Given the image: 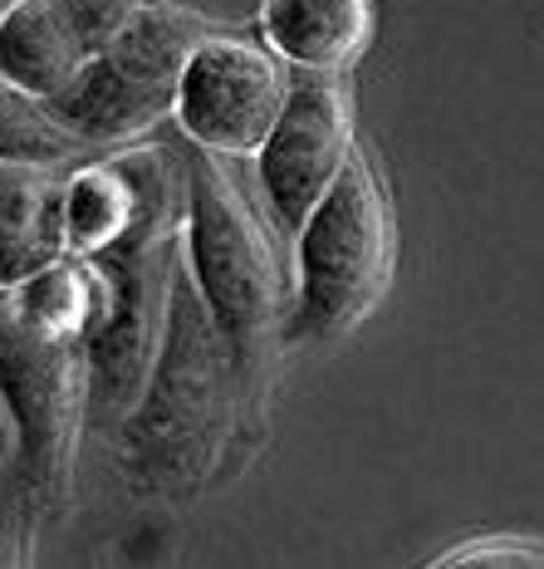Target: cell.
Returning <instances> with one entry per match:
<instances>
[{
  "mask_svg": "<svg viewBox=\"0 0 544 569\" xmlns=\"http://www.w3.org/2000/svg\"><path fill=\"white\" fill-rule=\"evenodd\" d=\"M109 280L89 256L0 290V408L10 457L0 471V565H20L69 491L74 432L89 412V339Z\"/></svg>",
  "mask_w": 544,
  "mask_h": 569,
  "instance_id": "cell-1",
  "label": "cell"
},
{
  "mask_svg": "<svg viewBox=\"0 0 544 569\" xmlns=\"http://www.w3.org/2000/svg\"><path fill=\"white\" fill-rule=\"evenodd\" d=\"M235 383H241V369H235L231 343L201 300L192 270H182L177 260L158 359H152L143 398L123 418L133 477L158 491H187L206 477L226 442Z\"/></svg>",
  "mask_w": 544,
  "mask_h": 569,
  "instance_id": "cell-2",
  "label": "cell"
},
{
  "mask_svg": "<svg viewBox=\"0 0 544 569\" xmlns=\"http://www.w3.org/2000/svg\"><path fill=\"white\" fill-rule=\"evenodd\" d=\"M89 260L109 280V310L89 339V418L123 422L148 388L168 325L172 270L182 260V177L168 158L152 177L138 221Z\"/></svg>",
  "mask_w": 544,
  "mask_h": 569,
  "instance_id": "cell-3",
  "label": "cell"
},
{
  "mask_svg": "<svg viewBox=\"0 0 544 569\" xmlns=\"http://www.w3.org/2000/svg\"><path fill=\"white\" fill-rule=\"evenodd\" d=\"M393 211L369 162L353 152L339 182L300 227V300L290 343H334L383 305L393 284Z\"/></svg>",
  "mask_w": 544,
  "mask_h": 569,
  "instance_id": "cell-4",
  "label": "cell"
},
{
  "mask_svg": "<svg viewBox=\"0 0 544 569\" xmlns=\"http://www.w3.org/2000/svg\"><path fill=\"white\" fill-rule=\"evenodd\" d=\"M182 251L201 300L231 343L241 383H255L265 343L275 335L285 284H280V260L270 251L255 211L211 158H197L187 172Z\"/></svg>",
  "mask_w": 544,
  "mask_h": 569,
  "instance_id": "cell-5",
  "label": "cell"
},
{
  "mask_svg": "<svg viewBox=\"0 0 544 569\" xmlns=\"http://www.w3.org/2000/svg\"><path fill=\"white\" fill-rule=\"evenodd\" d=\"M206 34L216 30L192 10L168 6V0H143L138 16L123 26V34L109 50L93 54L84 74L44 109L84 148L143 138L162 113L177 109L182 69Z\"/></svg>",
  "mask_w": 544,
  "mask_h": 569,
  "instance_id": "cell-6",
  "label": "cell"
},
{
  "mask_svg": "<svg viewBox=\"0 0 544 569\" xmlns=\"http://www.w3.org/2000/svg\"><path fill=\"white\" fill-rule=\"evenodd\" d=\"M285 99L290 89L280 79V64L260 44L235 34H206L182 69L172 113L197 148L221 158H251L280 123Z\"/></svg>",
  "mask_w": 544,
  "mask_h": 569,
  "instance_id": "cell-7",
  "label": "cell"
},
{
  "mask_svg": "<svg viewBox=\"0 0 544 569\" xmlns=\"http://www.w3.org/2000/svg\"><path fill=\"white\" fill-rule=\"evenodd\" d=\"M353 158V118L349 99L329 84L324 74L304 79L290 89L280 123L270 128L260 148V187L275 207L280 227L300 231L304 217L324 201V192L339 182V172Z\"/></svg>",
  "mask_w": 544,
  "mask_h": 569,
  "instance_id": "cell-8",
  "label": "cell"
},
{
  "mask_svg": "<svg viewBox=\"0 0 544 569\" xmlns=\"http://www.w3.org/2000/svg\"><path fill=\"white\" fill-rule=\"evenodd\" d=\"M69 256V177L50 162L0 158V290Z\"/></svg>",
  "mask_w": 544,
  "mask_h": 569,
  "instance_id": "cell-9",
  "label": "cell"
},
{
  "mask_svg": "<svg viewBox=\"0 0 544 569\" xmlns=\"http://www.w3.org/2000/svg\"><path fill=\"white\" fill-rule=\"evenodd\" d=\"M93 59L64 0H10L0 10V84L34 103L59 99Z\"/></svg>",
  "mask_w": 544,
  "mask_h": 569,
  "instance_id": "cell-10",
  "label": "cell"
},
{
  "mask_svg": "<svg viewBox=\"0 0 544 569\" xmlns=\"http://www.w3.org/2000/svg\"><path fill=\"white\" fill-rule=\"evenodd\" d=\"M270 50L304 74H339L373 40V0H265Z\"/></svg>",
  "mask_w": 544,
  "mask_h": 569,
  "instance_id": "cell-11",
  "label": "cell"
},
{
  "mask_svg": "<svg viewBox=\"0 0 544 569\" xmlns=\"http://www.w3.org/2000/svg\"><path fill=\"white\" fill-rule=\"evenodd\" d=\"M84 152L69 128H59L44 103L26 99V93H0V158H20V162H64Z\"/></svg>",
  "mask_w": 544,
  "mask_h": 569,
  "instance_id": "cell-12",
  "label": "cell"
},
{
  "mask_svg": "<svg viewBox=\"0 0 544 569\" xmlns=\"http://www.w3.org/2000/svg\"><path fill=\"white\" fill-rule=\"evenodd\" d=\"M442 569H501V565H520V569H540L544 565V545L540 540H525V536H481V540H466L461 550L442 555L436 560Z\"/></svg>",
  "mask_w": 544,
  "mask_h": 569,
  "instance_id": "cell-13",
  "label": "cell"
},
{
  "mask_svg": "<svg viewBox=\"0 0 544 569\" xmlns=\"http://www.w3.org/2000/svg\"><path fill=\"white\" fill-rule=\"evenodd\" d=\"M138 6L143 0H64L69 20L79 26V34L89 40V50H109V44L123 34V26L138 16Z\"/></svg>",
  "mask_w": 544,
  "mask_h": 569,
  "instance_id": "cell-14",
  "label": "cell"
}]
</instances>
